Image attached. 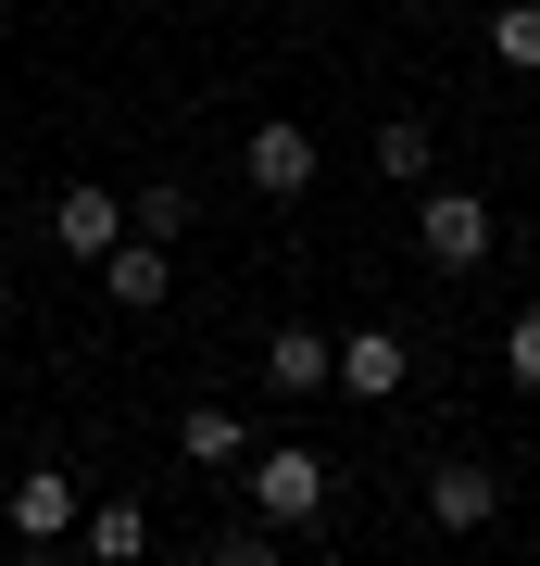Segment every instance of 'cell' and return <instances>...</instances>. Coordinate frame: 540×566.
<instances>
[{
  "label": "cell",
  "mask_w": 540,
  "mask_h": 566,
  "mask_svg": "<svg viewBox=\"0 0 540 566\" xmlns=\"http://www.w3.org/2000/svg\"><path fill=\"white\" fill-rule=\"evenodd\" d=\"M490 240H502V227H490V202H478V189H453V177H427V189H415V252L441 264V277L490 264Z\"/></svg>",
  "instance_id": "cell-1"
},
{
  "label": "cell",
  "mask_w": 540,
  "mask_h": 566,
  "mask_svg": "<svg viewBox=\"0 0 540 566\" xmlns=\"http://www.w3.org/2000/svg\"><path fill=\"white\" fill-rule=\"evenodd\" d=\"M252 516H264V528H315V516H327V453H301V441L252 453Z\"/></svg>",
  "instance_id": "cell-2"
},
{
  "label": "cell",
  "mask_w": 540,
  "mask_h": 566,
  "mask_svg": "<svg viewBox=\"0 0 540 566\" xmlns=\"http://www.w3.org/2000/svg\"><path fill=\"white\" fill-rule=\"evenodd\" d=\"M240 177L264 189V202H301V189H315V126H289V114H264L252 139H240Z\"/></svg>",
  "instance_id": "cell-3"
},
{
  "label": "cell",
  "mask_w": 540,
  "mask_h": 566,
  "mask_svg": "<svg viewBox=\"0 0 540 566\" xmlns=\"http://www.w3.org/2000/svg\"><path fill=\"white\" fill-rule=\"evenodd\" d=\"M264 390L327 403V390H340V340H327V327H277V340H264Z\"/></svg>",
  "instance_id": "cell-4"
},
{
  "label": "cell",
  "mask_w": 540,
  "mask_h": 566,
  "mask_svg": "<svg viewBox=\"0 0 540 566\" xmlns=\"http://www.w3.org/2000/svg\"><path fill=\"white\" fill-rule=\"evenodd\" d=\"M490 516H502V479H490V465H427V528H441V542H478Z\"/></svg>",
  "instance_id": "cell-5"
},
{
  "label": "cell",
  "mask_w": 540,
  "mask_h": 566,
  "mask_svg": "<svg viewBox=\"0 0 540 566\" xmlns=\"http://www.w3.org/2000/svg\"><path fill=\"white\" fill-rule=\"evenodd\" d=\"M51 240L76 252V264H100V252L126 240V189H100V177H76V189H63V202H51Z\"/></svg>",
  "instance_id": "cell-6"
},
{
  "label": "cell",
  "mask_w": 540,
  "mask_h": 566,
  "mask_svg": "<svg viewBox=\"0 0 540 566\" xmlns=\"http://www.w3.org/2000/svg\"><path fill=\"white\" fill-rule=\"evenodd\" d=\"M163 290H177V264H163V240H139V227H126V240L100 252V303H126V315H151Z\"/></svg>",
  "instance_id": "cell-7"
},
{
  "label": "cell",
  "mask_w": 540,
  "mask_h": 566,
  "mask_svg": "<svg viewBox=\"0 0 540 566\" xmlns=\"http://www.w3.org/2000/svg\"><path fill=\"white\" fill-rule=\"evenodd\" d=\"M402 378H415V365H402L390 327H352V340H340V390H352V403H390Z\"/></svg>",
  "instance_id": "cell-8"
},
{
  "label": "cell",
  "mask_w": 540,
  "mask_h": 566,
  "mask_svg": "<svg viewBox=\"0 0 540 566\" xmlns=\"http://www.w3.org/2000/svg\"><path fill=\"white\" fill-rule=\"evenodd\" d=\"M63 528H76V479L25 465V479H13V542H63Z\"/></svg>",
  "instance_id": "cell-9"
},
{
  "label": "cell",
  "mask_w": 540,
  "mask_h": 566,
  "mask_svg": "<svg viewBox=\"0 0 540 566\" xmlns=\"http://www.w3.org/2000/svg\"><path fill=\"white\" fill-rule=\"evenodd\" d=\"M189 214H201V202H189V177H139V189H126V227H139V240H163V252L189 240Z\"/></svg>",
  "instance_id": "cell-10"
},
{
  "label": "cell",
  "mask_w": 540,
  "mask_h": 566,
  "mask_svg": "<svg viewBox=\"0 0 540 566\" xmlns=\"http://www.w3.org/2000/svg\"><path fill=\"white\" fill-rule=\"evenodd\" d=\"M177 453H189V465H240V453H252L240 403H189V416H177Z\"/></svg>",
  "instance_id": "cell-11"
},
{
  "label": "cell",
  "mask_w": 540,
  "mask_h": 566,
  "mask_svg": "<svg viewBox=\"0 0 540 566\" xmlns=\"http://www.w3.org/2000/svg\"><path fill=\"white\" fill-rule=\"evenodd\" d=\"M378 177H402V189H427V177H441V139H427L415 114H390V126H378Z\"/></svg>",
  "instance_id": "cell-12"
},
{
  "label": "cell",
  "mask_w": 540,
  "mask_h": 566,
  "mask_svg": "<svg viewBox=\"0 0 540 566\" xmlns=\"http://www.w3.org/2000/svg\"><path fill=\"white\" fill-rule=\"evenodd\" d=\"M76 542H88L100 566H126V554H151V516H139V504L114 491V504H88V528H76Z\"/></svg>",
  "instance_id": "cell-13"
},
{
  "label": "cell",
  "mask_w": 540,
  "mask_h": 566,
  "mask_svg": "<svg viewBox=\"0 0 540 566\" xmlns=\"http://www.w3.org/2000/svg\"><path fill=\"white\" fill-rule=\"evenodd\" d=\"M490 51L516 63V76H540V0H502V13H490Z\"/></svg>",
  "instance_id": "cell-14"
},
{
  "label": "cell",
  "mask_w": 540,
  "mask_h": 566,
  "mask_svg": "<svg viewBox=\"0 0 540 566\" xmlns=\"http://www.w3.org/2000/svg\"><path fill=\"white\" fill-rule=\"evenodd\" d=\"M502 378H528V390H540V303H528L516 327H502Z\"/></svg>",
  "instance_id": "cell-15"
},
{
  "label": "cell",
  "mask_w": 540,
  "mask_h": 566,
  "mask_svg": "<svg viewBox=\"0 0 540 566\" xmlns=\"http://www.w3.org/2000/svg\"><path fill=\"white\" fill-rule=\"evenodd\" d=\"M214 566H277V528H264V516H252V528H226V542H214Z\"/></svg>",
  "instance_id": "cell-16"
}]
</instances>
